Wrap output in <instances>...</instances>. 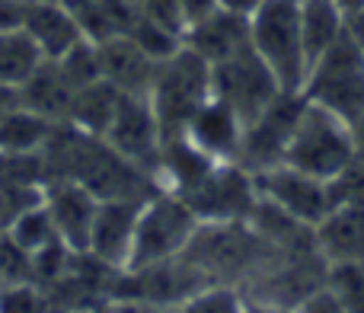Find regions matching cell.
Segmentation results:
<instances>
[{
    "mask_svg": "<svg viewBox=\"0 0 364 313\" xmlns=\"http://www.w3.org/2000/svg\"><path fill=\"white\" fill-rule=\"evenodd\" d=\"M179 6H182V16H186V26H188V23H195V19L208 16L211 10H218L220 0H179Z\"/></svg>",
    "mask_w": 364,
    "mask_h": 313,
    "instance_id": "39",
    "label": "cell"
},
{
    "mask_svg": "<svg viewBox=\"0 0 364 313\" xmlns=\"http://www.w3.org/2000/svg\"><path fill=\"white\" fill-rule=\"evenodd\" d=\"M304 96L355 125L364 109V55L348 36V29L336 38V45L310 68Z\"/></svg>",
    "mask_w": 364,
    "mask_h": 313,
    "instance_id": "7",
    "label": "cell"
},
{
    "mask_svg": "<svg viewBox=\"0 0 364 313\" xmlns=\"http://www.w3.org/2000/svg\"><path fill=\"white\" fill-rule=\"evenodd\" d=\"M182 134L211 160H237L240 141H243V119L224 100L211 93L198 106V112L188 119Z\"/></svg>",
    "mask_w": 364,
    "mask_h": 313,
    "instance_id": "16",
    "label": "cell"
},
{
    "mask_svg": "<svg viewBox=\"0 0 364 313\" xmlns=\"http://www.w3.org/2000/svg\"><path fill=\"white\" fill-rule=\"evenodd\" d=\"M201 221L186 205V198L170 189H160L157 195L141 205L138 227H134V243L125 269H141L164 259H176L186 253L188 240L195 237Z\"/></svg>",
    "mask_w": 364,
    "mask_h": 313,
    "instance_id": "5",
    "label": "cell"
},
{
    "mask_svg": "<svg viewBox=\"0 0 364 313\" xmlns=\"http://www.w3.org/2000/svg\"><path fill=\"white\" fill-rule=\"evenodd\" d=\"M70 100H74V90L64 80L55 61H42L19 83V106L32 109V112L45 115L51 122H68Z\"/></svg>",
    "mask_w": 364,
    "mask_h": 313,
    "instance_id": "22",
    "label": "cell"
},
{
    "mask_svg": "<svg viewBox=\"0 0 364 313\" xmlns=\"http://www.w3.org/2000/svg\"><path fill=\"white\" fill-rule=\"evenodd\" d=\"M250 45L269 64L284 93H304L307 55L301 38V10L291 0H262L250 13Z\"/></svg>",
    "mask_w": 364,
    "mask_h": 313,
    "instance_id": "3",
    "label": "cell"
},
{
    "mask_svg": "<svg viewBox=\"0 0 364 313\" xmlns=\"http://www.w3.org/2000/svg\"><path fill=\"white\" fill-rule=\"evenodd\" d=\"M6 233H10V237L16 240L26 253H32V256H36L38 250H45V246H51L55 240H61V237H58V227H55V221H51V211H48V205H45V201H38L36 208H29L26 214H19Z\"/></svg>",
    "mask_w": 364,
    "mask_h": 313,
    "instance_id": "28",
    "label": "cell"
},
{
    "mask_svg": "<svg viewBox=\"0 0 364 313\" xmlns=\"http://www.w3.org/2000/svg\"><path fill=\"white\" fill-rule=\"evenodd\" d=\"M19 106V87H10V83H0V119H4L10 109Z\"/></svg>",
    "mask_w": 364,
    "mask_h": 313,
    "instance_id": "40",
    "label": "cell"
},
{
    "mask_svg": "<svg viewBox=\"0 0 364 313\" xmlns=\"http://www.w3.org/2000/svg\"><path fill=\"white\" fill-rule=\"evenodd\" d=\"M141 16L154 19L160 26H170L176 32H186V16H182L179 0H138Z\"/></svg>",
    "mask_w": 364,
    "mask_h": 313,
    "instance_id": "36",
    "label": "cell"
},
{
    "mask_svg": "<svg viewBox=\"0 0 364 313\" xmlns=\"http://www.w3.org/2000/svg\"><path fill=\"white\" fill-rule=\"evenodd\" d=\"M275 253L250 221H224V224H198L182 256L195 262L214 285H240Z\"/></svg>",
    "mask_w": 364,
    "mask_h": 313,
    "instance_id": "1",
    "label": "cell"
},
{
    "mask_svg": "<svg viewBox=\"0 0 364 313\" xmlns=\"http://www.w3.org/2000/svg\"><path fill=\"white\" fill-rule=\"evenodd\" d=\"M294 313H346V310L339 307V301H336V297L326 291V285H323V288L314 291V295H310Z\"/></svg>",
    "mask_w": 364,
    "mask_h": 313,
    "instance_id": "38",
    "label": "cell"
},
{
    "mask_svg": "<svg viewBox=\"0 0 364 313\" xmlns=\"http://www.w3.org/2000/svg\"><path fill=\"white\" fill-rule=\"evenodd\" d=\"M182 198L201 224H224V221L250 218L259 201V192L250 169H243L237 160H220L198 186L182 192Z\"/></svg>",
    "mask_w": 364,
    "mask_h": 313,
    "instance_id": "10",
    "label": "cell"
},
{
    "mask_svg": "<svg viewBox=\"0 0 364 313\" xmlns=\"http://www.w3.org/2000/svg\"><path fill=\"white\" fill-rule=\"evenodd\" d=\"M29 0H0V32L23 29V16Z\"/></svg>",
    "mask_w": 364,
    "mask_h": 313,
    "instance_id": "37",
    "label": "cell"
},
{
    "mask_svg": "<svg viewBox=\"0 0 364 313\" xmlns=\"http://www.w3.org/2000/svg\"><path fill=\"white\" fill-rule=\"evenodd\" d=\"M348 36L355 38V45H358L361 55H364V10H358V13H352V16H348Z\"/></svg>",
    "mask_w": 364,
    "mask_h": 313,
    "instance_id": "41",
    "label": "cell"
},
{
    "mask_svg": "<svg viewBox=\"0 0 364 313\" xmlns=\"http://www.w3.org/2000/svg\"><path fill=\"white\" fill-rule=\"evenodd\" d=\"M291 4H304V0H291Z\"/></svg>",
    "mask_w": 364,
    "mask_h": 313,
    "instance_id": "46",
    "label": "cell"
},
{
    "mask_svg": "<svg viewBox=\"0 0 364 313\" xmlns=\"http://www.w3.org/2000/svg\"><path fill=\"white\" fill-rule=\"evenodd\" d=\"M211 93L218 100H224L246 125L284 90L278 87L275 74L256 55V48L243 45L240 51H233L230 58H224L220 64L211 68Z\"/></svg>",
    "mask_w": 364,
    "mask_h": 313,
    "instance_id": "9",
    "label": "cell"
},
{
    "mask_svg": "<svg viewBox=\"0 0 364 313\" xmlns=\"http://www.w3.org/2000/svg\"><path fill=\"white\" fill-rule=\"evenodd\" d=\"M141 198H106L100 201V211L93 221V233H90V250L100 262L109 269H125L128 256H132L134 243V227H138Z\"/></svg>",
    "mask_w": 364,
    "mask_h": 313,
    "instance_id": "14",
    "label": "cell"
},
{
    "mask_svg": "<svg viewBox=\"0 0 364 313\" xmlns=\"http://www.w3.org/2000/svg\"><path fill=\"white\" fill-rule=\"evenodd\" d=\"M314 230L326 262H364V205H336Z\"/></svg>",
    "mask_w": 364,
    "mask_h": 313,
    "instance_id": "19",
    "label": "cell"
},
{
    "mask_svg": "<svg viewBox=\"0 0 364 313\" xmlns=\"http://www.w3.org/2000/svg\"><path fill=\"white\" fill-rule=\"evenodd\" d=\"M326 291L346 313H364V262H329Z\"/></svg>",
    "mask_w": 364,
    "mask_h": 313,
    "instance_id": "30",
    "label": "cell"
},
{
    "mask_svg": "<svg viewBox=\"0 0 364 313\" xmlns=\"http://www.w3.org/2000/svg\"><path fill=\"white\" fill-rule=\"evenodd\" d=\"M214 163H220V160H211L205 151H198L186 134H170V138L160 141L157 169H154V176H157V182L164 189L182 195L192 186H198V182L211 173Z\"/></svg>",
    "mask_w": 364,
    "mask_h": 313,
    "instance_id": "20",
    "label": "cell"
},
{
    "mask_svg": "<svg viewBox=\"0 0 364 313\" xmlns=\"http://www.w3.org/2000/svg\"><path fill=\"white\" fill-rule=\"evenodd\" d=\"M252 179H256L259 198L284 208L288 214L301 218L304 224H310V227H316L329 211H333L329 182L316 179V176H310V173H301V169L288 166V163L262 169V173H256Z\"/></svg>",
    "mask_w": 364,
    "mask_h": 313,
    "instance_id": "11",
    "label": "cell"
},
{
    "mask_svg": "<svg viewBox=\"0 0 364 313\" xmlns=\"http://www.w3.org/2000/svg\"><path fill=\"white\" fill-rule=\"evenodd\" d=\"M355 156H358L355 128L348 125L342 115H336L333 109L307 100L301 119H297L294 134H291L284 163L301 169V173H310V176H316V179L329 182V179H336Z\"/></svg>",
    "mask_w": 364,
    "mask_h": 313,
    "instance_id": "2",
    "label": "cell"
},
{
    "mask_svg": "<svg viewBox=\"0 0 364 313\" xmlns=\"http://www.w3.org/2000/svg\"><path fill=\"white\" fill-rule=\"evenodd\" d=\"M329 192H333V208L364 205V154L361 151L336 179H329Z\"/></svg>",
    "mask_w": 364,
    "mask_h": 313,
    "instance_id": "34",
    "label": "cell"
},
{
    "mask_svg": "<svg viewBox=\"0 0 364 313\" xmlns=\"http://www.w3.org/2000/svg\"><path fill=\"white\" fill-rule=\"evenodd\" d=\"M0 313H51L48 291L38 282L0 285Z\"/></svg>",
    "mask_w": 364,
    "mask_h": 313,
    "instance_id": "32",
    "label": "cell"
},
{
    "mask_svg": "<svg viewBox=\"0 0 364 313\" xmlns=\"http://www.w3.org/2000/svg\"><path fill=\"white\" fill-rule=\"evenodd\" d=\"M45 205L51 211L61 243L70 246L74 253H87L96 211H100V198L80 182L58 179L48 182V189H45Z\"/></svg>",
    "mask_w": 364,
    "mask_h": 313,
    "instance_id": "13",
    "label": "cell"
},
{
    "mask_svg": "<svg viewBox=\"0 0 364 313\" xmlns=\"http://www.w3.org/2000/svg\"><path fill=\"white\" fill-rule=\"evenodd\" d=\"M42 61V51L36 48V42L23 29L0 32V83L19 87Z\"/></svg>",
    "mask_w": 364,
    "mask_h": 313,
    "instance_id": "26",
    "label": "cell"
},
{
    "mask_svg": "<svg viewBox=\"0 0 364 313\" xmlns=\"http://www.w3.org/2000/svg\"><path fill=\"white\" fill-rule=\"evenodd\" d=\"M336 4L342 6V13H346V16H352V13L364 10V0H336Z\"/></svg>",
    "mask_w": 364,
    "mask_h": 313,
    "instance_id": "43",
    "label": "cell"
},
{
    "mask_svg": "<svg viewBox=\"0 0 364 313\" xmlns=\"http://www.w3.org/2000/svg\"><path fill=\"white\" fill-rule=\"evenodd\" d=\"M96 48H100L102 80H109L112 87H119L122 93H132V96L151 93L157 61H154L132 36L102 38V42H96Z\"/></svg>",
    "mask_w": 364,
    "mask_h": 313,
    "instance_id": "18",
    "label": "cell"
},
{
    "mask_svg": "<svg viewBox=\"0 0 364 313\" xmlns=\"http://www.w3.org/2000/svg\"><path fill=\"white\" fill-rule=\"evenodd\" d=\"M262 4V0H220V6H227V10H237V13H246L250 16L256 6Z\"/></svg>",
    "mask_w": 364,
    "mask_h": 313,
    "instance_id": "42",
    "label": "cell"
},
{
    "mask_svg": "<svg viewBox=\"0 0 364 313\" xmlns=\"http://www.w3.org/2000/svg\"><path fill=\"white\" fill-rule=\"evenodd\" d=\"M23 32L36 42L45 61H55L68 48H74L80 38H87L64 0H29L23 16Z\"/></svg>",
    "mask_w": 364,
    "mask_h": 313,
    "instance_id": "17",
    "label": "cell"
},
{
    "mask_svg": "<svg viewBox=\"0 0 364 313\" xmlns=\"http://www.w3.org/2000/svg\"><path fill=\"white\" fill-rule=\"evenodd\" d=\"M122 96H125V93H122L119 87H112L109 80L90 83V87H83V90H77V93H74L68 122L74 128H80V132L102 138V134L109 132V125H112L115 109H119Z\"/></svg>",
    "mask_w": 364,
    "mask_h": 313,
    "instance_id": "24",
    "label": "cell"
},
{
    "mask_svg": "<svg viewBox=\"0 0 364 313\" xmlns=\"http://www.w3.org/2000/svg\"><path fill=\"white\" fill-rule=\"evenodd\" d=\"M211 96V64L198 58L188 45H182L176 55L157 61L154 83L147 102L157 115L160 134H182L198 106Z\"/></svg>",
    "mask_w": 364,
    "mask_h": 313,
    "instance_id": "4",
    "label": "cell"
},
{
    "mask_svg": "<svg viewBox=\"0 0 364 313\" xmlns=\"http://www.w3.org/2000/svg\"><path fill=\"white\" fill-rule=\"evenodd\" d=\"M102 138H106L109 147H115L122 156H128V160L138 163L144 173L154 176L164 134H160L157 115H154L147 96H132V93L122 96L112 125H109V132L102 134ZM154 179H157V176H154Z\"/></svg>",
    "mask_w": 364,
    "mask_h": 313,
    "instance_id": "12",
    "label": "cell"
},
{
    "mask_svg": "<svg viewBox=\"0 0 364 313\" xmlns=\"http://www.w3.org/2000/svg\"><path fill=\"white\" fill-rule=\"evenodd\" d=\"M0 186L48 189V166L42 151H0Z\"/></svg>",
    "mask_w": 364,
    "mask_h": 313,
    "instance_id": "27",
    "label": "cell"
},
{
    "mask_svg": "<svg viewBox=\"0 0 364 313\" xmlns=\"http://www.w3.org/2000/svg\"><path fill=\"white\" fill-rule=\"evenodd\" d=\"M182 313H250V301L233 285H211L182 307Z\"/></svg>",
    "mask_w": 364,
    "mask_h": 313,
    "instance_id": "33",
    "label": "cell"
},
{
    "mask_svg": "<svg viewBox=\"0 0 364 313\" xmlns=\"http://www.w3.org/2000/svg\"><path fill=\"white\" fill-rule=\"evenodd\" d=\"M304 106H307V96L304 93H278L256 119L246 122L240 154H237L240 166L250 169L252 176L262 173V169L282 166Z\"/></svg>",
    "mask_w": 364,
    "mask_h": 313,
    "instance_id": "8",
    "label": "cell"
},
{
    "mask_svg": "<svg viewBox=\"0 0 364 313\" xmlns=\"http://www.w3.org/2000/svg\"><path fill=\"white\" fill-rule=\"evenodd\" d=\"M211 278L188 262L186 256L164 259L141 269H122L112 275L109 285V304H154V307H186L195 295L211 288Z\"/></svg>",
    "mask_w": 364,
    "mask_h": 313,
    "instance_id": "6",
    "label": "cell"
},
{
    "mask_svg": "<svg viewBox=\"0 0 364 313\" xmlns=\"http://www.w3.org/2000/svg\"><path fill=\"white\" fill-rule=\"evenodd\" d=\"M58 122L16 106L0 119V151H42Z\"/></svg>",
    "mask_w": 364,
    "mask_h": 313,
    "instance_id": "25",
    "label": "cell"
},
{
    "mask_svg": "<svg viewBox=\"0 0 364 313\" xmlns=\"http://www.w3.org/2000/svg\"><path fill=\"white\" fill-rule=\"evenodd\" d=\"M250 313H294V310H282V307H265V304H250Z\"/></svg>",
    "mask_w": 364,
    "mask_h": 313,
    "instance_id": "45",
    "label": "cell"
},
{
    "mask_svg": "<svg viewBox=\"0 0 364 313\" xmlns=\"http://www.w3.org/2000/svg\"><path fill=\"white\" fill-rule=\"evenodd\" d=\"M32 282V253H26L10 233H0V285Z\"/></svg>",
    "mask_w": 364,
    "mask_h": 313,
    "instance_id": "35",
    "label": "cell"
},
{
    "mask_svg": "<svg viewBox=\"0 0 364 313\" xmlns=\"http://www.w3.org/2000/svg\"><path fill=\"white\" fill-rule=\"evenodd\" d=\"M58 70L64 74V80L70 83V90H83L90 83L102 80V68H100V48L93 38H80L74 48H68L61 58H55Z\"/></svg>",
    "mask_w": 364,
    "mask_h": 313,
    "instance_id": "29",
    "label": "cell"
},
{
    "mask_svg": "<svg viewBox=\"0 0 364 313\" xmlns=\"http://www.w3.org/2000/svg\"><path fill=\"white\" fill-rule=\"evenodd\" d=\"M182 45H188L195 55L205 58L214 68L224 58H230L233 51H240L243 45H250V16L237 10H227V6H218L208 16L186 26Z\"/></svg>",
    "mask_w": 364,
    "mask_h": 313,
    "instance_id": "15",
    "label": "cell"
},
{
    "mask_svg": "<svg viewBox=\"0 0 364 313\" xmlns=\"http://www.w3.org/2000/svg\"><path fill=\"white\" fill-rule=\"evenodd\" d=\"M301 10V38L304 55H307V74L323 55L336 45V38L348 29V16L336 0H304L297 4Z\"/></svg>",
    "mask_w": 364,
    "mask_h": 313,
    "instance_id": "23",
    "label": "cell"
},
{
    "mask_svg": "<svg viewBox=\"0 0 364 313\" xmlns=\"http://www.w3.org/2000/svg\"><path fill=\"white\" fill-rule=\"evenodd\" d=\"M128 36H132L134 42L154 58V61H164V58L176 55V51L182 48V32L170 29V26L154 23V19H147V16H138V23L132 26Z\"/></svg>",
    "mask_w": 364,
    "mask_h": 313,
    "instance_id": "31",
    "label": "cell"
},
{
    "mask_svg": "<svg viewBox=\"0 0 364 313\" xmlns=\"http://www.w3.org/2000/svg\"><path fill=\"white\" fill-rule=\"evenodd\" d=\"M246 221H250V227L265 240V243L275 246V250H282V253H314V250H320V246H316L314 227L304 224L301 218H294V214H288L284 208L272 205V201H265V198L256 201V208H252V214Z\"/></svg>",
    "mask_w": 364,
    "mask_h": 313,
    "instance_id": "21",
    "label": "cell"
},
{
    "mask_svg": "<svg viewBox=\"0 0 364 313\" xmlns=\"http://www.w3.org/2000/svg\"><path fill=\"white\" fill-rule=\"evenodd\" d=\"M355 138H358V151L364 154V109H361V115H358V119H355Z\"/></svg>",
    "mask_w": 364,
    "mask_h": 313,
    "instance_id": "44",
    "label": "cell"
}]
</instances>
